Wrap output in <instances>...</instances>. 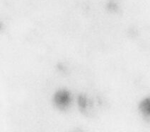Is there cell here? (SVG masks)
Returning a JSON list of instances; mask_svg holds the SVG:
<instances>
[{
	"label": "cell",
	"mask_w": 150,
	"mask_h": 132,
	"mask_svg": "<svg viewBox=\"0 0 150 132\" xmlns=\"http://www.w3.org/2000/svg\"><path fill=\"white\" fill-rule=\"evenodd\" d=\"M68 98V95L65 92H59L55 97L56 102L58 104L63 105L66 103Z\"/></svg>",
	"instance_id": "cell-1"
},
{
	"label": "cell",
	"mask_w": 150,
	"mask_h": 132,
	"mask_svg": "<svg viewBox=\"0 0 150 132\" xmlns=\"http://www.w3.org/2000/svg\"><path fill=\"white\" fill-rule=\"evenodd\" d=\"M141 109L145 113H149V100H146L143 101L140 105Z\"/></svg>",
	"instance_id": "cell-2"
},
{
	"label": "cell",
	"mask_w": 150,
	"mask_h": 132,
	"mask_svg": "<svg viewBox=\"0 0 150 132\" xmlns=\"http://www.w3.org/2000/svg\"><path fill=\"white\" fill-rule=\"evenodd\" d=\"M0 28H1V26H0Z\"/></svg>",
	"instance_id": "cell-3"
}]
</instances>
